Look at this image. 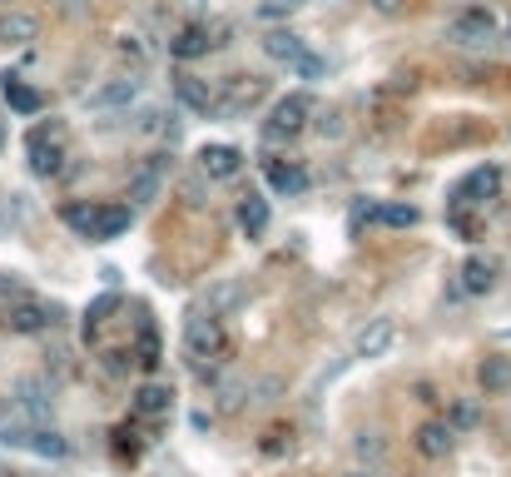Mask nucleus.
I'll return each instance as SVG.
<instances>
[{"label": "nucleus", "instance_id": "b1692460", "mask_svg": "<svg viewBox=\"0 0 511 477\" xmlns=\"http://www.w3.org/2000/svg\"><path fill=\"white\" fill-rule=\"evenodd\" d=\"M372 219H378L382 229H412L422 214L412 204H372Z\"/></svg>", "mask_w": 511, "mask_h": 477}, {"label": "nucleus", "instance_id": "cd10ccee", "mask_svg": "<svg viewBox=\"0 0 511 477\" xmlns=\"http://www.w3.org/2000/svg\"><path fill=\"white\" fill-rule=\"evenodd\" d=\"M140 368L149 373V368H159V333L154 328H144L140 333Z\"/></svg>", "mask_w": 511, "mask_h": 477}, {"label": "nucleus", "instance_id": "aec40b11", "mask_svg": "<svg viewBox=\"0 0 511 477\" xmlns=\"http://www.w3.org/2000/svg\"><path fill=\"white\" fill-rule=\"evenodd\" d=\"M5 100L15 114H35L40 104H45V94H40L35 84H20V75H5Z\"/></svg>", "mask_w": 511, "mask_h": 477}, {"label": "nucleus", "instance_id": "393cba45", "mask_svg": "<svg viewBox=\"0 0 511 477\" xmlns=\"http://www.w3.org/2000/svg\"><path fill=\"white\" fill-rule=\"evenodd\" d=\"M10 328H15V333H45V328H50V313L40 309V303H20V309L10 313Z\"/></svg>", "mask_w": 511, "mask_h": 477}, {"label": "nucleus", "instance_id": "7c9ffc66", "mask_svg": "<svg viewBox=\"0 0 511 477\" xmlns=\"http://www.w3.org/2000/svg\"><path fill=\"white\" fill-rule=\"evenodd\" d=\"M293 10V0H269V5H259V20H283Z\"/></svg>", "mask_w": 511, "mask_h": 477}, {"label": "nucleus", "instance_id": "7ed1b4c3", "mask_svg": "<svg viewBox=\"0 0 511 477\" xmlns=\"http://www.w3.org/2000/svg\"><path fill=\"white\" fill-rule=\"evenodd\" d=\"M223 45V30L209 25V20H189V25L174 30V40H169V55L174 60H204L209 50Z\"/></svg>", "mask_w": 511, "mask_h": 477}, {"label": "nucleus", "instance_id": "c756f323", "mask_svg": "<svg viewBox=\"0 0 511 477\" xmlns=\"http://www.w3.org/2000/svg\"><path fill=\"white\" fill-rule=\"evenodd\" d=\"M293 65H298V75H303V80H318V75H323V70H328L323 60H318V55H308V50H303V55L293 60Z\"/></svg>", "mask_w": 511, "mask_h": 477}, {"label": "nucleus", "instance_id": "1a4fd4ad", "mask_svg": "<svg viewBox=\"0 0 511 477\" xmlns=\"http://www.w3.org/2000/svg\"><path fill=\"white\" fill-rule=\"evenodd\" d=\"M174 94H179V104H184V110H194V114H219L214 90H209V80H199V75H179L174 80Z\"/></svg>", "mask_w": 511, "mask_h": 477}, {"label": "nucleus", "instance_id": "2f4dec72", "mask_svg": "<svg viewBox=\"0 0 511 477\" xmlns=\"http://www.w3.org/2000/svg\"><path fill=\"white\" fill-rule=\"evenodd\" d=\"M372 5L388 10V15H402V10H408V0H372Z\"/></svg>", "mask_w": 511, "mask_h": 477}, {"label": "nucleus", "instance_id": "72a5a7b5", "mask_svg": "<svg viewBox=\"0 0 511 477\" xmlns=\"http://www.w3.org/2000/svg\"><path fill=\"white\" fill-rule=\"evenodd\" d=\"M506 40H511V25H506Z\"/></svg>", "mask_w": 511, "mask_h": 477}, {"label": "nucleus", "instance_id": "f3484780", "mask_svg": "<svg viewBox=\"0 0 511 477\" xmlns=\"http://www.w3.org/2000/svg\"><path fill=\"white\" fill-rule=\"evenodd\" d=\"M263 55L279 60V65H293V60L303 55V40H298L293 30H269V35H263Z\"/></svg>", "mask_w": 511, "mask_h": 477}, {"label": "nucleus", "instance_id": "39448f33", "mask_svg": "<svg viewBox=\"0 0 511 477\" xmlns=\"http://www.w3.org/2000/svg\"><path fill=\"white\" fill-rule=\"evenodd\" d=\"M412 442H418V452L427 462H442V458H452L457 452V432H452V422H437V418H427L418 432H412Z\"/></svg>", "mask_w": 511, "mask_h": 477}, {"label": "nucleus", "instance_id": "a878e982", "mask_svg": "<svg viewBox=\"0 0 511 477\" xmlns=\"http://www.w3.org/2000/svg\"><path fill=\"white\" fill-rule=\"evenodd\" d=\"M159 169H164V159H154V169H144V174L130 184V199H134V204H149V199L159 194Z\"/></svg>", "mask_w": 511, "mask_h": 477}, {"label": "nucleus", "instance_id": "ddd939ff", "mask_svg": "<svg viewBox=\"0 0 511 477\" xmlns=\"http://www.w3.org/2000/svg\"><path fill=\"white\" fill-rule=\"evenodd\" d=\"M233 219H239V229H243L249 239H263V234H269V199L243 194L239 209H233Z\"/></svg>", "mask_w": 511, "mask_h": 477}, {"label": "nucleus", "instance_id": "f03ea898", "mask_svg": "<svg viewBox=\"0 0 511 477\" xmlns=\"http://www.w3.org/2000/svg\"><path fill=\"white\" fill-rule=\"evenodd\" d=\"M184 348H189V358H194L199 368L214 363V358L223 353V328H219V318H214V313H189V318H184Z\"/></svg>", "mask_w": 511, "mask_h": 477}, {"label": "nucleus", "instance_id": "bb28decb", "mask_svg": "<svg viewBox=\"0 0 511 477\" xmlns=\"http://www.w3.org/2000/svg\"><path fill=\"white\" fill-rule=\"evenodd\" d=\"M447 422H452V432H472L477 428V422H482V408H477V402H452V418H447Z\"/></svg>", "mask_w": 511, "mask_h": 477}, {"label": "nucleus", "instance_id": "f704fd0d", "mask_svg": "<svg viewBox=\"0 0 511 477\" xmlns=\"http://www.w3.org/2000/svg\"><path fill=\"white\" fill-rule=\"evenodd\" d=\"M353 477H368V472H353Z\"/></svg>", "mask_w": 511, "mask_h": 477}, {"label": "nucleus", "instance_id": "5701e85b", "mask_svg": "<svg viewBox=\"0 0 511 477\" xmlns=\"http://www.w3.org/2000/svg\"><path fill=\"white\" fill-rule=\"evenodd\" d=\"M0 40H5V45H30V40H35V15H20V10L0 15Z\"/></svg>", "mask_w": 511, "mask_h": 477}, {"label": "nucleus", "instance_id": "6ab92c4d", "mask_svg": "<svg viewBox=\"0 0 511 477\" xmlns=\"http://www.w3.org/2000/svg\"><path fill=\"white\" fill-rule=\"evenodd\" d=\"M169 398H174V393H169L164 383H144L140 393H134V418H164Z\"/></svg>", "mask_w": 511, "mask_h": 477}, {"label": "nucleus", "instance_id": "6e6552de", "mask_svg": "<svg viewBox=\"0 0 511 477\" xmlns=\"http://www.w3.org/2000/svg\"><path fill=\"white\" fill-rule=\"evenodd\" d=\"M492 35H496V20L486 10H462L452 20V40H462V45H486Z\"/></svg>", "mask_w": 511, "mask_h": 477}, {"label": "nucleus", "instance_id": "473e14b6", "mask_svg": "<svg viewBox=\"0 0 511 477\" xmlns=\"http://www.w3.org/2000/svg\"><path fill=\"white\" fill-rule=\"evenodd\" d=\"M506 140H511V124H506Z\"/></svg>", "mask_w": 511, "mask_h": 477}, {"label": "nucleus", "instance_id": "0eeeda50", "mask_svg": "<svg viewBox=\"0 0 511 477\" xmlns=\"http://www.w3.org/2000/svg\"><path fill=\"white\" fill-rule=\"evenodd\" d=\"M457 194H462L467 204H492V199L502 194V169H496V164L472 169V174L462 179V189H457Z\"/></svg>", "mask_w": 511, "mask_h": 477}, {"label": "nucleus", "instance_id": "2eb2a0df", "mask_svg": "<svg viewBox=\"0 0 511 477\" xmlns=\"http://www.w3.org/2000/svg\"><path fill=\"white\" fill-rule=\"evenodd\" d=\"M20 448L40 452V458H50V462L70 458V442H65V438H60V432H55V428H25V438H20Z\"/></svg>", "mask_w": 511, "mask_h": 477}, {"label": "nucleus", "instance_id": "c85d7f7f", "mask_svg": "<svg viewBox=\"0 0 511 477\" xmlns=\"http://www.w3.org/2000/svg\"><path fill=\"white\" fill-rule=\"evenodd\" d=\"M20 408H25L30 418H45V412H50V408H45V398H40V388H30V383L20 388Z\"/></svg>", "mask_w": 511, "mask_h": 477}, {"label": "nucleus", "instance_id": "423d86ee", "mask_svg": "<svg viewBox=\"0 0 511 477\" xmlns=\"http://www.w3.org/2000/svg\"><path fill=\"white\" fill-rule=\"evenodd\" d=\"M263 184L273 189V194H283V199H293V194H303L308 189V174L298 164H289V159H263Z\"/></svg>", "mask_w": 511, "mask_h": 477}, {"label": "nucleus", "instance_id": "20e7f679", "mask_svg": "<svg viewBox=\"0 0 511 477\" xmlns=\"http://www.w3.org/2000/svg\"><path fill=\"white\" fill-rule=\"evenodd\" d=\"M303 120H308V94H283L263 120V140H293V134H303Z\"/></svg>", "mask_w": 511, "mask_h": 477}, {"label": "nucleus", "instance_id": "9d476101", "mask_svg": "<svg viewBox=\"0 0 511 477\" xmlns=\"http://www.w3.org/2000/svg\"><path fill=\"white\" fill-rule=\"evenodd\" d=\"M392 343H398V323L392 318H372L363 333H358V358H382Z\"/></svg>", "mask_w": 511, "mask_h": 477}, {"label": "nucleus", "instance_id": "4be33fe9", "mask_svg": "<svg viewBox=\"0 0 511 477\" xmlns=\"http://www.w3.org/2000/svg\"><path fill=\"white\" fill-rule=\"evenodd\" d=\"M477 383H482L486 393H506V388H511V358H482Z\"/></svg>", "mask_w": 511, "mask_h": 477}, {"label": "nucleus", "instance_id": "f8f14e48", "mask_svg": "<svg viewBox=\"0 0 511 477\" xmlns=\"http://www.w3.org/2000/svg\"><path fill=\"white\" fill-rule=\"evenodd\" d=\"M130 224H134L130 204H94V243L100 239H120Z\"/></svg>", "mask_w": 511, "mask_h": 477}, {"label": "nucleus", "instance_id": "412c9836", "mask_svg": "<svg viewBox=\"0 0 511 477\" xmlns=\"http://www.w3.org/2000/svg\"><path fill=\"white\" fill-rule=\"evenodd\" d=\"M259 94H263V80H259V75H239L233 94L223 100V110H229V114H249L253 104H259Z\"/></svg>", "mask_w": 511, "mask_h": 477}, {"label": "nucleus", "instance_id": "4468645a", "mask_svg": "<svg viewBox=\"0 0 511 477\" xmlns=\"http://www.w3.org/2000/svg\"><path fill=\"white\" fill-rule=\"evenodd\" d=\"M60 224H65L74 239L94 243V204L90 199H70V204H60Z\"/></svg>", "mask_w": 511, "mask_h": 477}, {"label": "nucleus", "instance_id": "dca6fc26", "mask_svg": "<svg viewBox=\"0 0 511 477\" xmlns=\"http://www.w3.org/2000/svg\"><path fill=\"white\" fill-rule=\"evenodd\" d=\"M134 94H140L134 80H110V84H100V90L90 94V110H120V104H130Z\"/></svg>", "mask_w": 511, "mask_h": 477}, {"label": "nucleus", "instance_id": "f257e3e1", "mask_svg": "<svg viewBox=\"0 0 511 477\" xmlns=\"http://www.w3.org/2000/svg\"><path fill=\"white\" fill-rule=\"evenodd\" d=\"M25 154H30V174L55 179L65 169V130H60V120H40L25 134Z\"/></svg>", "mask_w": 511, "mask_h": 477}, {"label": "nucleus", "instance_id": "a211bd4d", "mask_svg": "<svg viewBox=\"0 0 511 477\" xmlns=\"http://www.w3.org/2000/svg\"><path fill=\"white\" fill-rule=\"evenodd\" d=\"M462 289L467 293H492L496 289V263L492 259H467L462 263Z\"/></svg>", "mask_w": 511, "mask_h": 477}, {"label": "nucleus", "instance_id": "9b49d317", "mask_svg": "<svg viewBox=\"0 0 511 477\" xmlns=\"http://www.w3.org/2000/svg\"><path fill=\"white\" fill-rule=\"evenodd\" d=\"M199 164H204L209 179H233L243 169V154L233 150V144H204V150H199Z\"/></svg>", "mask_w": 511, "mask_h": 477}]
</instances>
